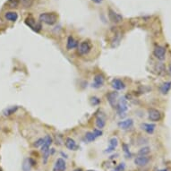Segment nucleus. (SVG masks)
I'll list each match as a JSON object with an SVG mask.
<instances>
[{"label":"nucleus","mask_w":171,"mask_h":171,"mask_svg":"<svg viewBox=\"0 0 171 171\" xmlns=\"http://www.w3.org/2000/svg\"><path fill=\"white\" fill-rule=\"evenodd\" d=\"M58 16L56 13H42L40 15V21L48 24L53 25L57 22Z\"/></svg>","instance_id":"1"},{"label":"nucleus","mask_w":171,"mask_h":171,"mask_svg":"<svg viewBox=\"0 0 171 171\" xmlns=\"http://www.w3.org/2000/svg\"><path fill=\"white\" fill-rule=\"evenodd\" d=\"M116 112L119 116L125 114V112L128 110V103L125 99V97H122L118 100L116 105Z\"/></svg>","instance_id":"2"},{"label":"nucleus","mask_w":171,"mask_h":171,"mask_svg":"<svg viewBox=\"0 0 171 171\" xmlns=\"http://www.w3.org/2000/svg\"><path fill=\"white\" fill-rule=\"evenodd\" d=\"M77 48H78V49H77L78 54L81 56H85L91 51L92 45L89 40H84L80 43V45H78Z\"/></svg>","instance_id":"3"},{"label":"nucleus","mask_w":171,"mask_h":171,"mask_svg":"<svg viewBox=\"0 0 171 171\" xmlns=\"http://www.w3.org/2000/svg\"><path fill=\"white\" fill-rule=\"evenodd\" d=\"M25 24L28 26L29 28H30L32 30H34L35 32H40V30H41L40 23L36 22V20L32 16H28L25 19Z\"/></svg>","instance_id":"4"},{"label":"nucleus","mask_w":171,"mask_h":171,"mask_svg":"<svg viewBox=\"0 0 171 171\" xmlns=\"http://www.w3.org/2000/svg\"><path fill=\"white\" fill-rule=\"evenodd\" d=\"M148 116L150 121L158 122L162 118V114L160 110H158L156 109H150L148 110Z\"/></svg>","instance_id":"5"},{"label":"nucleus","mask_w":171,"mask_h":171,"mask_svg":"<svg viewBox=\"0 0 171 171\" xmlns=\"http://www.w3.org/2000/svg\"><path fill=\"white\" fill-rule=\"evenodd\" d=\"M153 55L158 60H164L166 57V49L162 46H156L153 50Z\"/></svg>","instance_id":"6"},{"label":"nucleus","mask_w":171,"mask_h":171,"mask_svg":"<svg viewBox=\"0 0 171 171\" xmlns=\"http://www.w3.org/2000/svg\"><path fill=\"white\" fill-rule=\"evenodd\" d=\"M105 83V77L101 74H98L94 76L93 78V83H92V87L94 89H100V87L104 85Z\"/></svg>","instance_id":"7"},{"label":"nucleus","mask_w":171,"mask_h":171,"mask_svg":"<svg viewBox=\"0 0 171 171\" xmlns=\"http://www.w3.org/2000/svg\"><path fill=\"white\" fill-rule=\"evenodd\" d=\"M109 18L114 24H118V23L122 22V20H123V16L121 14H117L116 12H115L111 8L109 9Z\"/></svg>","instance_id":"8"},{"label":"nucleus","mask_w":171,"mask_h":171,"mask_svg":"<svg viewBox=\"0 0 171 171\" xmlns=\"http://www.w3.org/2000/svg\"><path fill=\"white\" fill-rule=\"evenodd\" d=\"M134 125V120L129 118V119H125V120H123V121H120L118 123V127L122 130H127V129H130L132 128Z\"/></svg>","instance_id":"9"},{"label":"nucleus","mask_w":171,"mask_h":171,"mask_svg":"<svg viewBox=\"0 0 171 171\" xmlns=\"http://www.w3.org/2000/svg\"><path fill=\"white\" fill-rule=\"evenodd\" d=\"M52 143H53V139H52V137L50 135H46L44 137V143L41 146V151H42V153L50 150L49 148H50V145L52 144Z\"/></svg>","instance_id":"10"},{"label":"nucleus","mask_w":171,"mask_h":171,"mask_svg":"<svg viewBox=\"0 0 171 171\" xmlns=\"http://www.w3.org/2000/svg\"><path fill=\"white\" fill-rule=\"evenodd\" d=\"M117 96H118V92H116V91H110L107 94V100L112 108H115L116 105Z\"/></svg>","instance_id":"11"},{"label":"nucleus","mask_w":171,"mask_h":171,"mask_svg":"<svg viewBox=\"0 0 171 171\" xmlns=\"http://www.w3.org/2000/svg\"><path fill=\"white\" fill-rule=\"evenodd\" d=\"M66 169V163L65 161L59 158L56 160V163L54 165V169H53V171H65Z\"/></svg>","instance_id":"12"},{"label":"nucleus","mask_w":171,"mask_h":171,"mask_svg":"<svg viewBox=\"0 0 171 171\" xmlns=\"http://www.w3.org/2000/svg\"><path fill=\"white\" fill-rule=\"evenodd\" d=\"M150 162V158L146 156H139L135 159V164L139 167H144Z\"/></svg>","instance_id":"13"},{"label":"nucleus","mask_w":171,"mask_h":171,"mask_svg":"<svg viewBox=\"0 0 171 171\" xmlns=\"http://www.w3.org/2000/svg\"><path fill=\"white\" fill-rule=\"evenodd\" d=\"M111 86H112V88L116 90H124L125 88V83L122 81V80H120V79H116V78H115L112 80V82H111Z\"/></svg>","instance_id":"14"},{"label":"nucleus","mask_w":171,"mask_h":171,"mask_svg":"<svg viewBox=\"0 0 171 171\" xmlns=\"http://www.w3.org/2000/svg\"><path fill=\"white\" fill-rule=\"evenodd\" d=\"M156 125L154 124H149V123H143L141 124V129L145 131L149 135H152L155 131Z\"/></svg>","instance_id":"15"},{"label":"nucleus","mask_w":171,"mask_h":171,"mask_svg":"<svg viewBox=\"0 0 171 171\" xmlns=\"http://www.w3.org/2000/svg\"><path fill=\"white\" fill-rule=\"evenodd\" d=\"M77 47H78V41L75 40L73 36H69L67 39V42H66V49L68 50H71Z\"/></svg>","instance_id":"16"},{"label":"nucleus","mask_w":171,"mask_h":171,"mask_svg":"<svg viewBox=\"0 0 171 171\" xmlns=\"http://www.w3.org/2000/svg\"><path fill=\"white\" fill-rule=\"evenodd\" d=\"M65 147L68 150H76L78 149V146H77V144L75 143V141L74 139L70 138V137H68V138L65 139Z\"/></svg>","instance_id":"17"},{"label":"nucleus","mask_w":171,"mask_h":171,"mask_svg":"<svg viewBox=\"0 0 171 171\" xmlns=\"http://www.w3.org/2000/svg\"><path fill=\"white\" fill-rule=\"evenodd\" d=\"M35 165V161L29 158V159H25L24 163H23V170L24 171H30L31 167Z\"/></svg>","instance_id":"18"},{"label":"nucleus","mask_w":171,"mask_h":171,"mask_svg":"<svg viewBox=\"0 0 171 171\" xmlns=\"http://www.w3.org/2000/svg\"><path fill=\"white\" fill-rule=\"evenodd\" d=\"M95 123H96V126L98 127V129L101 130V129L104 128L105 125H106V119H105L102 116H98L96 117Z\"/></svg>","instance_id":"19"},{"label":"nucleus","mask_w":171,"mask_h":171,"mask_svg":"<svg viewBox=\"0 0 171 171\" xmlns=\"http://www.w3.org/2000/svg\"><path fill=\"white\" fill-rule=\"evenodd\" d=\"M117 144H118L117 139H116V137L111 138V139L109 140V148L106 149L105 151H106V152H112V151H114L115 149H116V146H117Z\"/></svg>","instance_id":"20"},{"label":"nucleus","mask_w":171,"mask_h":171,"mask_svg":"<svg viewBox=\"0 0 171 171\" xmlns=\"http://www.w3.org/2000/svg\"><path fill=\"white\" fill-rule=\"evenodd\" d=\"M171 89V82H165L163 83L161 85H160V92L163 94V95H166L169 93V91Z\"/></svg>","instance_id":"21"},{"label":"nucleus","mask_w":171,"mask_h":171,"mask_svg":"<svg viewBox=\"0 0 171 171\" xmlns=\"http://www.w3.org/2000/svg\"><path fill=\"white\" fill-rule=\"evenodd\" d=\"M5 17L6 20H8L10 22H16L18 19V14L15 12H7V13H5Z\"/></svg>","instance_id":"22"},{"label":"nucleus","mask_w":171,"mask_h":171,"mask_svg":"<svg viewBox=\"0 0 171 171\" xmlns=\"http://www.w3.org/2000/svg\"><path fill=\"white\" fill-rule=\"evenodd\" d=\"M18 109V107L17 106H12V107H8L7 109H5L4 111H3V114L5 116H9L11 115L14 114Z\"/></svg>","instance_id":"23"},{"label":"nucleus","mask_w":171,"mask_h":171,"mask_svg":"<svg viewBox=\"0 0 171 171\" xmlns=\"http://www.w3.org/2000/svg\"><path fill=\"white\" fill-rule=\"evenodd\" d=\"M85 140L87 142H93L96 140V136L92 132H87L85 134Z\"/></svg>","instance_id":"24"},{"label":"nucleus","mask_w":171,"mask_h":171,"mask_svg":"<svg viewBox=\"0 0 171 171\" xmlns=\"http://www.w3.org/2000/svg\"><path fill=\"white\" fill-rule=\"evenodd\" d=\"M19 0H8L7 1V5L10 8H16L19 5Z\"/></svg>","instance_id":"25"},{"label":"nucleus","mask_w":171,"mask_h":171,"mask_svg":"<svg viewBox=\"0 0 171 171\" xmlns=\"http://www.w3.org/2000/svg\"><path fill=\"white\" fill-rule=\"evenodd\" d=\"M150 152V149L149 147H143V148H142V149L138 151V154H139L140 156H146V155H148Z\"/></svg>","instance_id":"26"},{"label":"nucleus","mask_w":171,"mask_h":171,"mask_svg":"<svg viewBox=\"0 0 171 171\" xmlns=\"http://www.w3.org/2000/svg\"><path fill=\"white\" fill-rule=\"evenodd\" d=\"M90 100V104L92 106H98L100 103V100L97 97H91Z\"/></svg>","instance_id":"27"},{"label":"nucleus","mask_w":171,"mask_h":171,"mask_svg":"<svg viewBox=\"0 0 171 171\" xmlns=\"http://www.w3.org/2000/svg\"><path fill=\"white\" fill-rule=\"evenodd\" d=\"M44 143V138H40L39 140H37L35 143H33V146L38 148V147H41Z\"/></svg>","instance_id":"28"},{"label":"nucleus","mask_w":171,"mask_h":171,"mask_svg":"<svg viewBox=\"0 0 171 171\" xmlns=\"http://www.w3.org/2000/svg\"><path fill=\"white\" fill-rule=\"evenodd\" d=\"M125 163H120L118 166L116 167V169H114V171H125Z\"/></svg>","instance_id":"29"},{"label":"nucleus","mask_w":171,"mask_h":171,"mask_svg":"<svg viewBox=\"0 0 171 171\" xmlns=\"http://www.w3.org/2000/svg\"><path fill=\"white\" fill-rule=\"evenodd\" d=\"M49 155H50V150L46 151V152H44V153H43V163H44V164H46V163H47V161H48V159H49Z\"/></svg>","instance_id":"30"},{"label":"nucleus","mask_w":171,"mask_h":171,"mask_svg":"<svg viewBox=\"0 0 171 171\" xmlns=\"http://www.w3.org/2000/svg\"><path fill=\"white\" fill-rule=\"evenodd\" d=\"M22 2H23V5H24L25 7H30V6L32 5L33 0H22Z\"/></svg>","instance_id":"31"},{"label":"nucleus","mask_w":171,"mask_h":171,"mask_svg":"<svg viewBox=\"0 0 171 171\" xmlns=\"http://www.w3.org/2000/svg\"><path fill=\"white\" fill-rule=\"evenodd\" d=\"M92 133L94 134V135L96 136V138L97 137H99V136H101L102 135V131L101 130H100V129H94L93 131H92Z\"/></svg>","instance_id":"32"},{"label":"nucleus","mask_w":171,"mask_h":171,"mask_svg":"<svg viewBox=\"0 0 171 171\" xmlns=\"http://www.w3.org/2000/svg\"><path fill=\"white\" fill-rule=\"evenodd\" d=\"M123 148H124V151H125V155L127 156V158H130L131 154H130V152H129V149H128V146H127L126 144H124V145H123Z\"/></svg>","instance_id":"33"},{"label":"nucleus","mask_w":171,"mask_h":171,"mask_svg":"<svg viewBox=\"0 0 171 171\" xmlns=\"http://www.w3.org/2000/svg\"><path fill=\"white\" fill-rule=\"evenodd\" d=\"M93 3H95V4H100V3H102V1L103 0H91Z\"/></svg>","instance_id":"34"},{"label":"nucleus","mask_w":171,"mask_h":171,"mask_svg":"<svg viewBox=\"0 0 171 171\" xmlns=\"http://www.w3.org/2000/svg\"><path fill=\"white\" fill-rule=\"evenodd\" d=\"M74 171H84L82 169H74Z\"/></svg>","instance_id":"35"},{"label":"nucleus","mask_w":171,"mask_h":171,"mask_svg":"<svg viewBox=\"0 0 171 171\" xmlns=\"http://www.w3.org/2000/svg\"><path fill=\"white\" fill-rule=\"evenodd\" d=\"M158 171H169L168 169H161V170H158Z\"/></svg>","instance_id":"36"},{"label":"nucleus","mask_w":171,"mask_h":171,"mask_svg":"<svg viewBox=\"0 0 171 171\" xmlns=\"http://www.w3.org/2000/svg\"><path fill=\"white\" fill-rule=\"evenodd\" d=\"M169 69H170V72H171V65H170V68H169Z\"/></svg>","instance_id":"37"},{"label":"nucleus","mask_w":171,"mask_h":171,"mask_svg":"<svg viewBox=\"0 0 171 171\" xmlns=\"http://www.w3.org/2000/svg\"><path fill=\"white\" fill-rule=\"evenodd\" d=\"M88 171H95V170H88Z\"/></svg>","instance_id":"38"},{"label":"nucleus","mask_w":171,"mask_h":171,"mask_svg":"<svg viewBox=\"0 0 171 171\" xmlns=\"http://www.w3.org/2000/svg\"><path fill=\"white\" fill-rule=\"evenodd\" d=\"M0 171H2V169H0Z\"/></svg>","instance_id":"39"}]
</instances>
